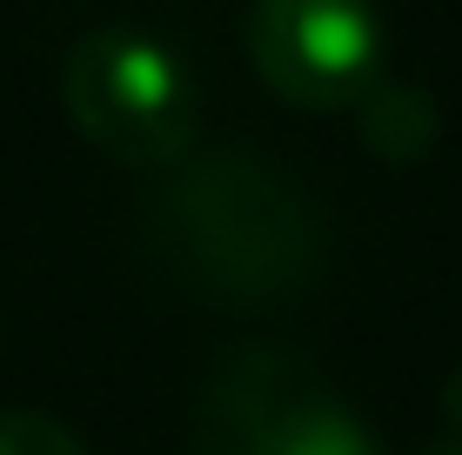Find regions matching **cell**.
<instances>
[{
  "mask_svg": "<svg viewBox=\"0 0 462 455\" xmlns=\"http://www.w3.org/2000/svg\"><path fill=\"white\" fill-rule=\"evenodd\" d=\"M60 107L74 134L121 168H174L201 141V87L168 41L141 27H94L60 68Z\"/></svg>",
  "mask_w": 462,
  "mask_h": 455,
  "instance_id": "obj_2",
  "label": "cell"
},
{
  "mask_svg": "<svg viewBox=\"0 0 462 455\" xmlns=\"http://www.w3.org/2000/svg\"><path fill=\"white\" fill-rule=\"evenodd\" d=\"M362 141L382 154V161H416L436 141V101L416 87H369L362 94Z\"/></svg>",
  "mask_w": 462,
  "mask_h": 455,
  "instance_id": "obj_5",
  "label": "cell"
},
{
  "mask_svg": "<svg viewBox=\"0 0 462 455\" xmlns=\"http://www.w3.org/2000/svg\"><path fill=\"white\" fill-rule=\"evenodd\" d=\"M195 455H375V435L322 375L248 349L201 388Z\"/></svg>",
  "mask_w": 462,
  "mask_h": 455,
  "instance_id": "obj_3",
  "label": "cell"
},
{
  "mask_svg": "<svg viewBox=\"0 0 462 455\" xmlns=\"http://www.w3.org/2000/svg\"><path fill=\"white\" fill-rule=\"evenodd\" d=\"M154 201V241L168 268L221 308L289 302L322 268V222L309 195L262 154H201Z\"/></svg>",
  "mask_w": 462,
  "mask_h": 455,
  "instance_id": "obj_1",
  "label": "cell"
},
{
  "mask_svg": "<svg viewBox=\"0 0 462 455\" xmlns=\"http://www.w3.org/2000/svg\"><path fill=\"white\" fill-rule=\"evenodd\" d=\"M429 455H462V442H442V449H429Z\"/></svg>",
  "mask_w": 462,
  "mask_h": 455,
  "instance_id": "obj_8",
  "label": "cell"
},
{
  "mask_svg": "<svg viewBox=\"0 0 462 455\" xmlns=\"http://www.w3.org/2000/svg\"><path fill=\"white\" fill-rule=\"evenodd\" d=\"M248 60L289 107H362L382 81L375 0H248Z\"/></svg>",
  "mask_w": 462,
  "mask_h": 455,
  "instance_id": "obj_4",
  "label": "cell"
},
{
  "mask_svg": "<svg viewBox=\"0 0 462 455\" xmlns=\"http://www.w3.org/2000/svg\"><path fill=\"white\" fill-rule=\"evenodd\" d=\"M442 422H449V442H462V369L449 375V388H442Z\"/></svg>",
  "mask_w": 462,
  "mask_h": 455,
  "instance_id": "obj_7",
  "label": "cell"
},
{
  "mask_svg": "<svg viewBox=\"0 0 462 455\" xmlns=\"http://www.w3.org/2000/svg\"><path fill=\"white\" fill-rule=\"evenodd\" d=\"M0 455H88L81 435L54 415H34V409H14L0 415Z\"/></svg>",
  "mask_w": 462,
  "mask_h": 455,
  "instance_id": "obj_6",
  "label": "cell"
}]
</instances>
